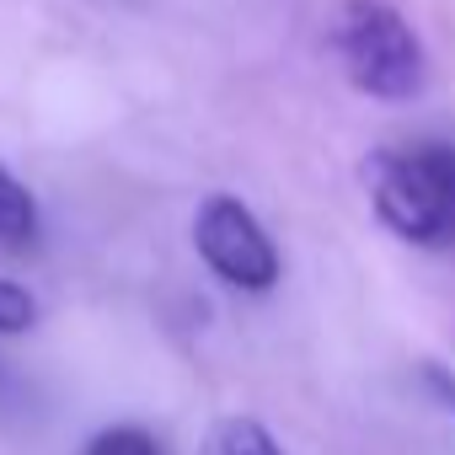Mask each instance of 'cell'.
Returning <instances> with one entry per match:
<instances>
[{
    "instance_id": "obj_1",
    "label": "cell",
    "mask_w": 455,
    "mask_h": 455,
    "mask_svg": "<svg viewBox=\"0 0 455 455\" xmlns=\"http://www.w3.org/2000/svg\"><path fill=\"white\" fill-rule=\"evenodd\" d=\"M364 188L380 225L402 242L434 252L455 247V145L444 140L380 145L364 161Z\"/></svg>"
},
{
    "instance_id": "obj_2",
    "label": "cell",
    "mask_w": 455,
    "mask_h": 455,
    "mask_svg": "<svg viewBox=\"0 0 455 455\" xmlns=\"http://www.w3.org/2000/svg\"><path fill=\"white\" fill-rule=\"evenodd\" d=\"M332 49L343 60V76L364 97L402 102L423 86V49L402 12H391L386 0H343L332 22Z\"/></svg>"
},
{
    "instance_id": "obj_3",
    "label": "cell",
    "mask_w": 455,
    "mask_h": 455,
    "mask_svg": "<svg viewBox=\"0 0 455 455\" xmlns=\"http://www.w3.org/2000/svg\"><path fill=\"white\" fill-rule=\"evenodd\" d=\"M193 242H198V258L236 290H274L279 279V252L268 242V231L258 225V214L231 198V193H214L198 204L193 214Z\"/></svg>"
},
{
    "instance_id": "obj_4",
    "label": "cell",
    "mask_w": 455,
    "mask_h": 455,
    "mask_svg": "<svg viewBox=\"0 0 455 455\" xmlns=\"http://www.w3.org/2000/svg\"><path fill=\"white\" fill-rule=\"evenodd\" d=\"M33 236H38V204L6 166H0V247L22 252V247H33Z\"/></svg>"
},
{
    "instance_id": "obj_5",
    "label": "cell",
    "mask_w": 455,
    "mask_h": 455,
    "mask_svg": "<svg viewBox=\"0 0 455 455\" xmlns=\"http://www.w3.org/2000/svg\"><path fill=\"white\" fill-rule=\"evenodd\" d=\"M209 450H214V455H284L279 439H274L263 423H252V418H225V423L214 428Z\"/></svg>"
},
{
    "instance_id": "obj_6",
    "label": "cell",
    "mask_w": 455,
    "mask_h": 455,
    "mask_svg": "<svg viewBox=\"0 0 455 455\" xmlns=\"http://www.w3.org/2000/svg\"><path fill=\"white\" fill-rule=\"evenodd\" d=\"M86 455H161V444L140 423H113V428L86 439Z\"/></svg>"
},
{
    "instance_id": "obj_7",
    "label": "cell",
    "mask_w": 455,
    "mask_h": 455,
    "mask_svg": "<svg viewBox=\"0 0 455 455\" xmlns=\"http://www.w3.org/2000/svg\"><path fill=\"white\" fill-rule=\"evenodd\" d=\"M33 322H38V300L22 284L0 279V332H28Z\"/></svg>"
},
{
    "instance_id": "obj_8",
    "label": "cell",
    "mask_w": 455,
    "mask_h": 455,
    "mask_svg": "<svg viewBox=\"0 0 455 455\" xmlns=\"http://www.w3.org/2000/svg\"><path fill=\"white\" fill-rule=\"evenodd\" d=\"M22 402V380H17V370L0 359V407H17Z\"/></svg>"
}]
</instances>
